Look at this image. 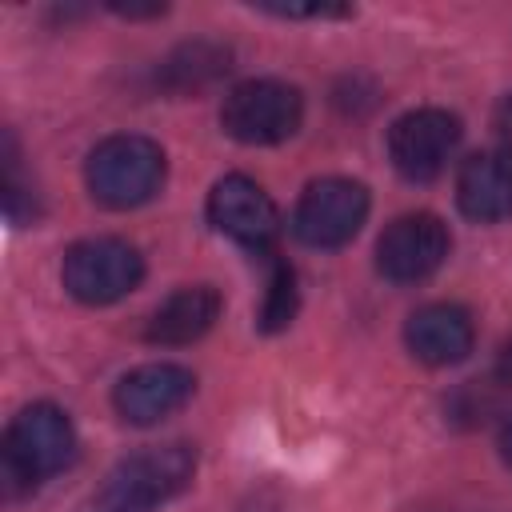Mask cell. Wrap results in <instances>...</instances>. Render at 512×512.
Here are the masks:
<instances>
[{"mask_svg":"<svg viewBox=\"0 0 512 512\" xmlns=\"http://www.w3.org/2000/svg\"><path fill=\"white\" fill-rule=\"evenodd\" d=\"M196 476V452L188 444H152L124 456L104 484L88 496L84 512H156L180 496Z\"/></svg>","mask_w":512,"mask_h":512,"instance_id":"1","label":"cell"},{"mask_svg":"<svg viewBox=\"0 0 512 512\" xmlns=\"http://www.w3.org/2000/svg\"><path fill=\"white\" fill-rule=\"evenodd\" d=\"M76 460V428L56 404H28L12 416L0 444V468L12 492H32Z\"/></svg>","mask_w":512,"mask_h":512,"instance_id":"2","label":"cell"},{"mask_svg":"<svg viewBox=\"0 0 512 512\" xmlns=\"http://www.w3.org/2000/svg\"><path fill=\"white\" fill-rule=\"evenodd\" d=\"M164 172H168L164 148L136 132H116V136L100 140L84 164L92 200L104 208H116V212L148 204L160 192Z\"/></svg>","mask_w":512,"mask_h":512,"instance_id":"3","label":"cell"},{"mask_svg":"<svg viewBox=\"0 0 512 512\" xmlns=\"http://www.w3.org/2000/svg\"><path fill=\"white\" fill-rule=\"evenodd\" d=\"M60 280L80 304H116L144 280V256L120 236H88L64 252Z\"/></svg>","mask_w":512,"mask_h":512,"instance_id":"4","label":"cell"},{"mask_svg":"<svg viewBox=\"0 0 512 512\" xmlns=\"http://www.w3.org/2000/svg\"><path fill=\"white\" fill-rule=\"evenodd\" d=\"M304 120V96L284 80H244L220 104V128L240 144H280Z\"/></svg>","mask_w":512,"mask_h":512,"instance_id":"5","label":"cell"},{"mask_svg":"<svg viewBox=\"0 0 512 512\" xmlns=\"http://www.w3.org/2000/svg\"><path fill=\"white\" fill-rule=\"evenodd\" d=\"M368 188L348 176L312 180L292 212V232L308 248H344L368 220Z\"/></svg>","mask_w":512,"mask_h":512,"instance_id":"6","label":"cell"},{"mask_svg":"<svg viewBox=\"0 0 512 512\" xmlns=\"http://www.w3.org/2000/svg\"><path fill=\"white\" fill-rule=\"evenodd\" d=\"M452 252L448 224L432 212L396 216L376 240V268L392 284H420L428 280Z\"/></svg>","mask_w":512,"mask_h":512,"instance_id":"7","label":"cell"},{"mask_svg":"<svg viewBox=\"0 0 512 512\" xmlns=\"http://www.w3.org/2000/svg\"><path fill=\"white\" fill-rule=\"evenodd\" d=\"M456 144H460V120L444 108H412L388 128L392 168L412 184L436 180L452 160Z\"/></svg>","mask_w":512,"mask_h":512,"instance_id":"8","label":"cell"},{"mask_svg":"<svg viewBox=\"0 0 512 512\" xmlns=\"http://www.w3.org/2000/svg\"><path fill=\"white\" fill-rule=\"evenodd\" d=\"M208 220H212L216 232L232 236L236 244H244L252 252H268L276 232H280V212H276L272 196L256 180H248L240 172H232V176L212 184Z\"/></svg>","mask_w":512,"mask_h":512,"instance_id":"9","label":"cell"},{"mask_svg":"<svg viewBox=\"0 0 512 512\" xmlns=\"http://www.w3.org/2000/svg\"><path fill=\"white\" fill-rule=\"evenodd\" d=\"M196 392V376L184 364H140L132 372L120 376V384L112 388V404L120 412V420L128 424H156L164 416H172L176 408H184Z\"/></svg>","mask_w":512,"mask_h":512,"instance_id":"10","label":"cell"},{"mask_svg":"<svg viewBox=\"0 0 512 512\" xmlns=\"http://www.w3.org/2000/svg\"><path fill=\"white\" fill-rule=\"evenodd\" d=\"M404 344L408 352L428 364V368H448V364H460L472 344H476V324L468 316V308L460 304H448V300H436V304H424L408 316L404 324Z\"/></svg>","mask_w":512,"mask_h":512,"instance_id":"11","label":"cell"},{"mask_svg":"<svg viewBox=\"0 0 512 512\" xmlns=\"http://www.w3.org/2000/svg\"><path fill=\"white\" fill-rule=\"evenodd\" d=\"M456 204L476 224H496L512 216V152L488 148L468 156L456 172Z\"/></svg>","mask_w":512,"mask_h":512,"instance_id":"12","label":"cell"},{"mask_svg":"<svg viewBox=\"0 0 512 512\" xmlns=\"http://www.w3.org/2000/svg\"><path fill=\"white\" fill-rule=\"evenodd\" d=\"M224 300L212 284H188V288H176L144 324V340L148 344H160V348H184V344H196L220 316Z\"/></svg>","mask_w":512,"mask_h":512,"instance_id":"13","label":"cell"},{"mask_svg":"<svg viewBox=\"0 0 512 512\" xmlns=\"http://www.w3.org/2000/svg\"><path fill=\"white\" fill-rule=\"evenodd\" d=\"M228 60L232 52L220 48V44H208V40H192V44H180L156 72V80L176 92V96H188V92H200L208 84H216L224 72H228Z\"/></svg>","mask_w":512,"mask_h":512,"instance_id":"14","label":"cell"},{"mask_svg":"<svg viewBox=\"0 0 512 512\" xmlns=\"http://www.w3.org/2000/svg\"><path fill=\"white\" fill-rule=\"evenodd\" d=\"M296 316V272L276 260L272 276H268V292H264V308H260V328L264 332H280L288 328Z\"/></svg>","mask_w":512,"mask_h":512,"instance_id":"15","label":"cell"},{"mask_svg":"<svg viewBox=\"0 0 512 512\" xmlns=\"http://www.w3.org/2000/svg\"><path fill=\"white\" fill-rule=\"evenodd\" d=\"M264 12L272 16H284V20H328V16H352L348 4H260Z\"/></svg>","mask_w":512,"mask_h":512,"instance_id":"16","label":"cell"},{"mask_svg":"<svg viewBox=\"0 0 512 512\" xmlns=\"http://www.w3.org/2000/svg\"><path fill=\"white\" fill-rule=\"evenodd\" d=\"M492 124H496V132H500L504 148L512 152V92H508V96L496 104V120H492Z\"/></svg>","mask_w":512,"mask_h":512,"instance_id":"17","label":"cell"},{"mask_svg":"<svg viewBox=\"0 0 512 512\" xmlns=\"http://www.w3.org/2000/svg\"><path fill=\"white\" fill-rule=\"evenodd\" d=\"M116 16H128V20H144V16H164V4H152V8H140V4H108Z\"/></svg>","mask_w":512,"mask_h":512,"instance_id":"18","label":"cell"},{"mask_svg":"<svg viewBox=\"0 0 512 512\" xmlns=\"http://www.w3.org/2000/svg\"><path fill=\"white\" fill-rule=\"evenodd\" d=\"M496 376L512 388V340H508V344L500 348V356H496Z\"/></svg>","mask_w":512,"mask_h":512,"instance_id":"19","label":"cell"},{"mask_svg":"<svg viewBox=\"0 0 512 512\" xmlns=\"http://www.w3.org/2000/svg\"><path fill=\"white\" fill-rule=\"evenodd\" d=\"M500 456H504V464L512 468V420H508L504 432H500Z\"/></svg>","mask_w":512,"mask_h":512,"instance_id":"20","label":"cell"}]
</instances>
